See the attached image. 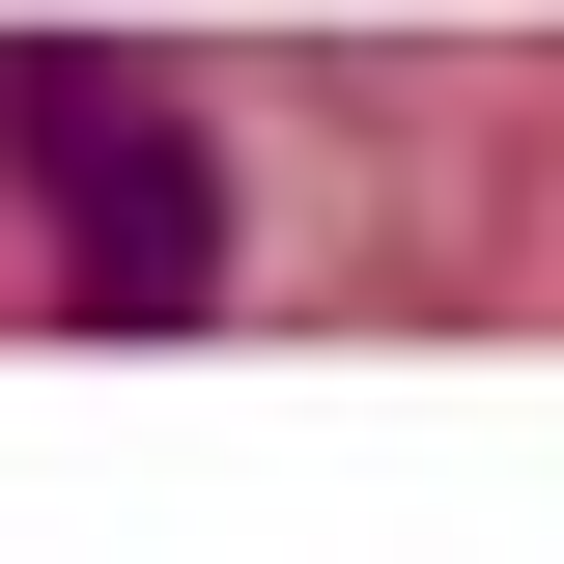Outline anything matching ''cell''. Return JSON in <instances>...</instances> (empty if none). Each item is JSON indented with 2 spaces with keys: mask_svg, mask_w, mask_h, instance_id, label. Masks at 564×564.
<instances>
[{
  "mask_svg": "<svg viewBox=\"0 0 564 564\" xmlns=\"http://www.w3.org/2000/svg\"><path fill=\"white\" fill-rule=\"evenodd\" d=\"M0 141H29V198H57V282L113 311V339H198V311H226L198 113H170L141 57H57V29H29V57H0Z\"/></svg>",
  "mask_w": 564,
  "mask_h": 564,
  "instance_id": "1",
  "label": "cell"
}]
</instances>
